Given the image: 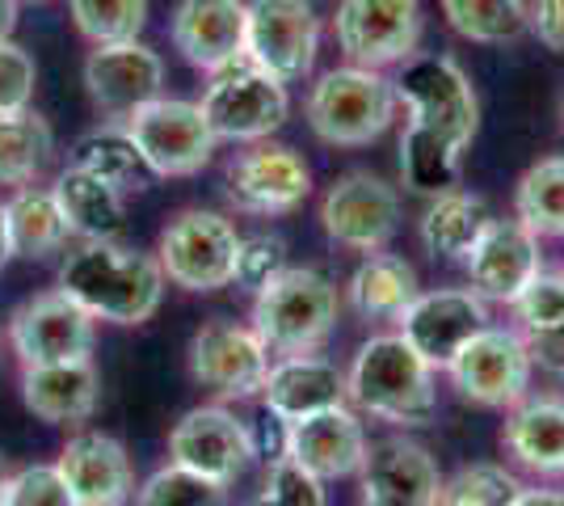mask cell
<instances>
[{
  "label": "cell",
  "mask_w": 564,
  "mask_h": 506,
  "mask_svg": "<svg viewBox=\"0 0 564 506\" xmlns=\"http://www.w3.org/2000/svg\"><path fill=\"white\" fill-rule=\"evenodd\" d=\"M522 489L527 485L518 482V473H510L506 464L480 460L443 482L438 506H514Z\"/></svg>",
  "instance_id": "obj_36"
},
{
  "label": "cell",
  "mask_w": 564,
  "mask_h": 506,
  "mask_svg": "<svg viewBox=\"0 0 564 506\" xmlns=\"http://www.w3.org/2000/svg\"><path fill=\"white\" fill-rule=\"evenodd\" d=\"M76 506H127L135 498L131 456L106 431H76L55 460Z\"/></svg>",
  "instance_id": "obj_23"
},
{
  "label": "cell",
  "mask_w": 564,
  "mask_h": 506,
  "mask_svg": "<svg viewBox=\"0 0 564 506\" xmlns=\"http://www.w3.org/2000/svg\"><path fill=\"white\" fill-rule=\"evenodd\" d=\"M72 165L89 169L101 182L118 186L122 194L131 191H148L152 186V169L140 157L135 140L127 136V127H101V131H89L72 144Z\"/></svg>",
  "instance_id": "obj_31"
},
{
  "label": "cell",
  "mask_w": 564,
  "mask_h": 506,
  "mask_svg": "<svg viewBox=\"0 0 564 506\" xmlns=\"http://www.w3.org/2000/svg\"><path fill=\"white\" fill-rule=\"evenodd\" d=\"M249 506H329V498H325L321 477H312L304 464H295L286 452H279L270 460L265 482H261L258 498Z\"/></svg>",
  "instance_id": "obj_39"
},
{
  "label": "cell",
  "mask_w": 564,
  "mask_h": 506,
  "mask_svg": "<svg viewBox=\"0 0 564 506\" xmlns=\"http://www.w3.org/2000/svg\"><path fill=\"white\" fill-rule=\"evenodd\" d=\"M127 136L135 140L140 157L156 177H194L212 165L215 157V131L198 101L182 97H152L135 106L127 119Z\"/></svg>",
  "instance_id": "obj_6"
},
{
  "label": "cell",
  "mask_w": 564,
  "mask_h": 506,
  "mask_svg": "<svg viewBox=\"0 0 564 506\" xmlns=\"http://www.w3.org/2000/svg\"><path fill=\"white\" fill-rule=\"evenodd\" d=\"M514 216L535 237H564V157H543L518 177Z\"/></svg>",
  "instance_id": "obj_35"
},
{
  "label": "cell",
  "mask_w": 564,
  "mask_h": 506,
  "mask_svg": "<svg viewBox=\"0 0 564 506\" xmlns=\"http://www.w3.org/2000/svg\"><path fill=\"white\" fill-rule=\"evenodd\" d=\"M561 119H564V97H561Z\"/></svg>",
  "instance_id": "obj_51"
},
{
  "label": "cell",
  "mask_w": 564,
  "mask_h": 506,
  "mask_svg": "<svg viewBox=\"0 0 564 506\" xmlns=\"http://www.w3.org/2000/svg\"><path fill=\"white\" fill-rule=\"evenodd\" d=\"M531 30L547 51L564 55V0H535L531 4Z\"/></svg>",
  "instance_id": "obj_44"
},
{
  "label": "cell",
  "mask_w": 564,
  "mask_h": 506,
  "mask_svg": "<svg viewBox=\"0 0 564 506\" xmlns=\"http://www.w3.org/2000/svg\"><path fill=\"white\" fill-rule=\"evenodd\" d=\"M451 376V388L485 410H510L531 392V351L522 330H501V325H485L480 334H471L459 355L443 367Z\"/></svg>",
  "instance_id": "obj_7"
},
{
  "label": "cell",
  "mask_w": 564,
  "mask_h": 506,
  "mask_svg": "<svg viewBox=\"0 0 564 506\" xmlns=\"http://www.w3.org/2000/svg\"><path fill=\"white\" fill-rule=\"evenodd\" d=\"M0 506H76V498L55 464H30L9 477Z\"/></svg>",
  "instance_id": "obj_42"
},
{
  "label": "cell",
  "mask_w": 564,
  "mask_h": 506,
  "mask_svg": "<svg viewBox=\"0 0 564 506\" xmlns=\"http://www.w3.org/2000/svg\"><path fill=\"white\" fill-rule=\"evenodd\" d=\"M9 477H13V473H9V464H4V456H0V498H4V485H9Z\"/></svg>",
  "instance_id": "obj_49"
},
{
  "label": "cell",
  "mask_w": 564,
  "mask_h": 506,
  "mask_svg": "<svg viewBox=\"0 0 564 506\" xmlns=\"http://www.w3.org/2000/svg\"><path fill=\"white\" fill-rule=\"evenodd\" d=\"M397 325V334L438 372L459 355L471 334L489 325V300H480L471 288L417 291V300L400 313Z\"/></svg>",
  "instance_id": "obj_17"
},
{
  "label": "cell",
  "mask_w": 564,
  "mask_h": 506,
  "mask_svg": "<svg viewBox=\"0 0 564 506\" xmlns=\"http://www.w3.org/2000/svg\"><path fill=\"white\" fill-rule=\"evenodd\" d=\"M236 245H240V233L232 219L189 207L165 224L156 262L169 283H177L182 291H219L232 283Z\"/></svg>",
  "instance_id": "obj_9"
},
{
  "label": "cell",
  "mask_w": 564,
  "mask_h": 506,
  "mask_svg": "<svg viewBox=\"0 0 564 506\" xmlns=\"http://www.w3.org/2000/svg\"><path fill=\"white\" fill-rule=\"evenodd\" d=\"M135 506H228V485L169 460L135 489Z\"/></svg>",
  "instance_id": "obj_38"
},
{
  "label": "cell",
  "mask_w": 564,
  "mask_h": 506,
  "mask_svg": "<svg viewBox=\"0 0 564 506\" xmlns=\"http://www.w3.org/2000/svg\"><path fill=\"white\" fill-rule=\"evenodd\" d=\"M514 506H564V489H522Z\"/></svg>",
  "instance_id": "obj_46"
},
{
  "label": "cell",
  "mask_w": 564,
  "mask_h": 506,
  "mask_svg": "<svg viewBox=\"0 0 564 506\" xmlns=\"http://www.w3.org/2000/svg\"><path fill=\"white\" fill-rule=\"evenodd\" d=\"M443 473L422 443L392 434L367 448L358 469V506H438Z\"/></svg>",
  "instance_id": "obj_18"
},
{
  "label": "cell",
  "mask_w": 564,
  "mask_h": 506,
  "mask_svg": "<svg viewBox=\"0 0 564 506\" xmlns=\"http://www.w3.org/2000/svg\"><path fill=\"white\" fill-rule=\"evenodd\" d=\"M468 283L489 304H514L518 291L543 270L540 237L522 219H489V228L476 237L464 258Z\"/></svg>",
  "instance_id": "obj_19"
},
{
  "label": "cell",
  "mask_w": 564,
  "mask_h": 506,
  "mask_svg": "<svg viewBox=\"0 0 564 506\" xmlns=\"http://www.w3.org/2000/svg\"><path fill=\"white\" fill-rule=\"evenodd\" d=\"M18 25V0H0V39H9Z\"/></svg>",
  "instance_id": "obj_47"
},
{
  "label": "cell",
  "mask_w": 564,
  "mask_h": 506,
  "mask_svg": "<svg viewBox=\"0 0 564 506\" xmlns=\"http://www.w3.org/2000/svg\"><path fill=\"white\" fill-rule=\"evenodd\" d=\"M518 316L522 334H540L552 325H564V274H547L540 270L527 288L518 291V300L510 304Z\"/></svg>",
  "instance_id": "obj_40"
},
{
  "label": "cell",
  "mask_w": 564,
  "mask_h": 506,
  "mask_svg": "<svg viewBox=\"0 0 564 506\" xmlns=\"http://www.w3.org/2000/svg\"><path fill=\"white\" fill-rule=\"evenodd\" d=\"M286 270V241L258 233V237H240L236 245V262H232V283L258 295L274 274Z\"/></svg>",
  "instance_id": "obj_41"
},
{
  "label": "cell",
  "mask_w": 564,
  "mask_h": 506,
  "mask_svg": "<svg viewBox=\"0 0 564 506\" xmlns=\"http://www.w3.org/2000/svg\"><path fill=\"white\" fill-rule=\"evenodd\" d=\"M459 173H464L459 148H451L447 140H438L430 131L404 127V136H400V186L404 191L438 198L459 186Z\"/></svg>",
  "instance_id": "obj_32"
},
{
  "label": "cell",
  "mask_w": 564,
  "mask_h": 506,
  "mask_svg": "<svg viewBox=\"0 0 564 506\" xmlns=\"http://www.w3.org/2000/svg\"><path fill=\"white\" fill-rule=\"evenodd\" d=\"M34 85H39L34 55H30L25 47H18L13 39H0V115L30 110Z\"/></svg>",
  "instance_id": "obj_43"
},
{
  "label": "cell",
  "mask_w": 564,
  "mask_h": 506,
  "mask_svg": "<svg viewBox=\"0 0 564 506\" xmlns=\"http://www.w3.org/2000/svg\"><path fill=\"white\" fill-rule=\"evenodd\" d=\"M261 406L279 422H295L307 413H321L329 406H346V372L337 363L312 355H282L270 359L265 385H261Z\"/></svg>",
  "instance_id": "obj_24"
},
{
  "label": "cell",
  "mask_w": 564,
  "mask_h": 506,
  "mask_svg": "<svg viewBox=\"0 0 564 506\" xmlns=\"http://www.w3.org/2000/svg\"><path fill=\"white\" fill-rule=\"evenodd\" d=\"M337 325V288L321 270L286 266L253 300V330L265 351L282 355H312Z\"/></svg>",
  "instance_id": "obj_4"
},
{
  "label": "cell",
  "mask_w": 564,
  "mask_h": 506,
  "mask_svg": "<svg viewBox=\"0 0 564 506\" xmlns=\"http://www.w3.org/2000/svg\"><path fill=\"white\" fill-rule=\"evenodd\" d=\"M489 207L485 198L471 191H447L438 198H430L422 216V245L430 258H443V262H464L468 249L476 245V237L489 228Z\"/></svg>",
  "instance_id": "obj_28"
},
{
  "label": "cell",
  "mask_w": 564,
  "mask_h": 506,
  "mask_svg": "<svg viewBox=\"0 0 564 506\" xmlns=\"http://www.w3.org/2000/svg\"><path fill=\"white\" fill-rule=\"evenodd\" d=\"M321 51V18L312 0H249L245 4V60L291 85L304 80Z\"/></svg>",
  "instance_id": "obj_10"
},
{
  "label": "cell",
  "mask_w": 564,
  "mask_h": 506,
  "mask_svg": "<svg viewBox=\"0 0 564 506\" xmlns=\"http://www.w3.org/2000/svg\"><path fill=\"white\" fill-rule=\"evenodd\" d=\"M417 270L392 258V254H367V262L350 274L346 300L358 316L367 321H400V313L417 300Z\"/></svg>",
  "instance_id": "obj_29"
},
{
  "label": "cell",
  "mask_w": 564,
  "mask_h": 506,
  "mask_svg": "<svg viewBox=\"0 0 564 506\" xmlns=\"http://www.w3.org/2000/svg\"><path fill=\"white\" fill-rule=\"evenodd\" d=\"M13 262V245H9V219H4V203H0V270Z\"/></svg>",
  "instance_id": "obj_48"
},
{
  "label": "cell",
  "mask_w": 564,
  "mask_h": 506,
  "mask_svg": "<svg viewBox=\"0 0 564 506\" xmlns=\"http://www.w3.org/2000/svg\"><path fill=\"white\" fill-rule=\"evenodd\" d=\"M367 431L350 406H329L321 413H307L295 422H282V452L304 464L321 482H341L358 477L367 460Z\"/></svg>",
  "instance_id": "obj_20"
},
{
  "label": "cell",
  "mask_w": 564,
  "mask_h": 506,
  "mask_svg": "<svg viewBox=\"0 0 564 506\" xmlns=\"http://www.w3.org/2000/svg\"><path fill=\"white\" fill-rule=\"evenodd\" d=\"M443 18L468 43H514L531 30L527 0H443Z\"/></svg>",
  "instance_id": "obj_34"
},
{
  "label": "cell",
  "mask_w": 564,
  "mask_h": 506,
  "mask_svg": "<svg viewBox=\"0 0 564 506\" xmlns=\"http://www.w3.org/2000/svg\"><path fill=\"white\" fill-rule=\"evenodd\" d=\"M501 448L540 477H564V397L540 392L510 406L501 427Z\"/></svg>",
  "instance_id": "obj_26"
},
{
  "label": "cell",
  "mask_w": 564,
  "mask_h": 506,
  "mask_svg": "<svg viewBox=\"0 0 564 506\" xmlns=\"http://www.w3.org/2000/svg\"><path fill=\"white\" fill-rule=\"evenodd\" d=\"M55 288L94 321L143 325L165 300V270L152 254L122 241H76L59 262Z\"/></svg>",
  "instance_id": "obj_1"
},
{
  "label": "cell",
  "mask_w": 564,
  "mask_h": 506,
  "mask_svg": "<svg viewBox=\"0 0 564 506\" xmlns=\"http://www.w3.org/2000/svg\"><path fill=\"white\" fill-rule=\"evenodd\" d=\"M18 4H22V0H18ZM30 4H43V0H30Z\"/></svg>",
  "instance_id": "obj_50"
},
{
  "label": "cell",
  "mask_w": 564,
  "mask_h": 506,
  "mask_svg": "<svg viewBox=\"0 0 564 506\" xmlns=\"http://www.w3.org/2000/svg\"><path fill=\"white\" fill-rule=\"evenodd\" d=\"M55 203H59V216L68 224V233L76 241H118L122 228H127V203L122 191L101 182L97 173L80 165H68L55 177Z\"/></svg>",
  "instance_id": "obj_27"
},
{
  "label": "cell",
  "mask_w": 564,
  "mask_h": 506,
  "mask_svg": "<svg viewBox=\"0 0 564 506\" xmlns=\"http://www.w3.org/2000/svg\"><path fill=\"white\" fill-rule=\"evenodd\" d=\"M258 456L253 431L224 406H198L169 431V460L219 485H232Z\"/></svg>",
  "instance_id": "obj_15"
},
{
  "label": "cell",
  "mask_w": 564,
  "mask_h": 506,
  "mask_svg": "<svg viewBox=\"0 0 564 506\" xmlns=\"http://www.w3.org/2000/svg\"><path fill=\"white\" fill-rule=\"evenodd\" d=\"M198 106H203V115L212 122L215 140H232V144H261V140H270L286 122V115H291L286 85L274 80L270 73L253 68L249 60L215 73Z\"/></svg>",
  "instance_id": "obj_8"
},
{
  "label": "cell",
  "mask_w": 564,
  "mask_h": 506,
  "mask_svg": "<svg viewBox=\"0 0 564 506\" xmlns=\"http://www.w3.org/2000/svg\"><path fill=\"white\" fill-rule=\"evenodd\" d=\"M55 152L51 122L39 110L0 115V186H30Z\"/></svg>",
  "instance_id": "obj_33"
},
{
  "label": "cell",
  "mask_w": 564,
  "mask_h": 506,
  "mask_svg": "<svg viewBox=\"0 0 564 506\" xmlns=\"http://www.w3.org/2000/svg\"><path fill=\"white\" fill-rule=\"evenodd\" d=\"M397 97L409 110V127L430 131L459 152L471 148L480 127V101L468 73L451 55H409L400 64Z\"/></svg>",
  "instance_id": "obj_5"
},
{
  "label": "cell",
  "mask_w": 564,
  "mask_h": 506,
  "mask_svg": "<svg viewBox=\"0 0 564 506\" xmlns=\"http://www.w3.org/2000/svg\"><path fill=\"white\" fill-rule=\"evenodd\" d=\"M400 110L397 80L362 68V64H341L329 68L312 85L304 101L307 127L321 144L329 148H367L392 127Z\"/></svg>",
  "instance_id": "obj_3"
},
{
  "label": "cell",
  "mask_w": 564,
  "mask_h": 506,
  "mask_svg": "<svg viewBox=\"0 0 564 506\" xmlns=\"http://www.w3.org/2000/svg\"><path fill=\"white\" fill-rule=\"evenodd\" d=\"M337 47L350 64L392 68L417 55L422 43V4L417 0H341L333 18Z\"/></svg>",
  "instance_id": "obj_11"
},
{
  "label": "cell",
  "mask_w": 564,
  "mask_h": 506,
  "mask_svg": "<svg viewBox=\"0 0 564 506\" xmlns=\"http://www.w3.org/2000/svg\"><path fill=\"white\" fill-rule=\"evenodd\" d=\"M400 194L367 169H350L321 198V228L333 245L354 254H379L397 237Z\"/></svg>",
  "instance_id": "obj_12"
},
{
  "label": "cell",
  "mask_w": 564,
  "mask_h": 506,
  "mask_svg": "<svg viewBox=\"0 0 564 506\" xmlns=\"http://www.w3.org/2000/svg\"><path fill=\"white\" fill-rule=\"evenodd\" d=\"M169 39L198 73H224L245 60V0H177Z\"/></svg>",
  "instance_id": "obj_21"
},
{
  "label": "cell",
  "mask_w": 564,
  "mask_h": 506,
  "mask_svg": "<svg viewBox=\"0 0 564 506\" xmlns=\"http://www.w3.org/2000/svg\"><path fill=\"white\" fill-rule=\"evenodd\" d=\"M9 346L22 359V367L34 363H64L89 359L97 342V321L64 291H39L9 316Z\"/></svg>",
  "instance_id": "obj_13"
},
{
  "label": "cell",
  "mask_w": 564,
  "mask_h": 506,
  "mask_svg": "<svg viewBox=\"0 0 564 506\" xmlns=\"http://www.w3.org/2000/svg\"><path fill=\"white\" fill-rule=\"evenodd\" d=\"M312 194V169L286 144H253L228 165V203L245 216H286Z\"/></svg>",
  "instance_id": "obj_16"
},
{
  "label": "cell",
  "mask_w": 564,
  "mask_h": 506,
  "mask_svg": "<svg viewBox=\"0 0 564 506\" xmlns=\"http://www.w3.org/2000/svg\"><path fill=\"white\" fill-rule=\"evenodd\" d=\"M22 401L34 418L51 427H80L101 406V376L89 359L34 363L22 367Z\"/></svg>",
  "instance_id": "obj_25"
},
{
  "label": "cell",
  "mask_w": 564,
  "mask_h": 506,
  "mask_svg": "<svg viewBox=\"0 0 564 506\" xmlns=\"http://www.w3.org/2000/svg\"><path fill=\"white\" fill-rule=\"evenodd\" d=\"M165 85V64L152 47H143L140 39L127 43H101L85 60V89L94 97L97 110L127 119L135 106L161 97Z\"/></svg>",
  "instance_id": "obj_22"
},
{
  "label": "cell",
  "mask_w": 564,
  "mask_h": 506,
  "mask_svg": "<svg viewBox=\"0 0 564 506\" xmlns=\"http://www.w3.org/2000/svg\"><path fill=\"white\" fill-rule=\"evenodd\" d=\"M346 397L392 427H425L438 413L434 367L400 334H376L358 346L346 372Z\"/></svg>",
  "instance_id": "obj_2"
},
{
  "label": "cell",
  "mask_w": 564,
  "mask_h": 506,
  "mask_svg": "<svg viewBox=\"0 0 564 506\" xmlns=\"http://www.w3.org/2000/svg\"><path fill=\"white\" fill-rule=\"evenodd\" d=\"M527 337V351H531V363L547 372V376H564V325H552V330H540V334H522Z\"/></svg>",
  "instance_id": "obj_45"
},
{
  "label": "cell",
  "mask_w": 564,
  "mask_h": 506,
  "mask_svg": "<svg viewBox=\"0 0 564 506\" xmlns=\"http://www.w3.org/2000/svg\"><path fill=\"white\" fill-rule=\"evenodd\" d=\"M76 30L101 47V43H127L140 39L148 22V0H68Z\"/></svg>",
  "instance_id": "obj_37"
},
{
  "label": "cell",
  "mask_w": 564,
  "mask_h": 506,
  "mask_svg": "<svg viewBox=\"0 0 564 506\" xmlns=\"http://www.w3.org/2000/svg\"><path fill=\"white\" fill-rule=\"evenodd\" d=\"M265 372H270V351L253 325H236V321L215 316L189 337V376L203 388L219 392L224 401L258 397Z\"/></svg>",
  "instance_id": "obj_14"
},
{
  "label": "cell",
  "mask_w": 564,
  "mask_h": 506,
  "mask_svg": "<svg viewBox=\"0 0 564 506\" xmlns=\"http://www.w3.org/2000/svg\"><path fill=\"white\" fill-rule=\"evenodd\" d=\"M4 219H9V245H13V258H30V262H43L51 254H64L68 245V224L59 216V203L51 191L39 186H18V191L4 198Z\"/></svg>",
  "instance_id": "obj_30"
}]
</instances>
